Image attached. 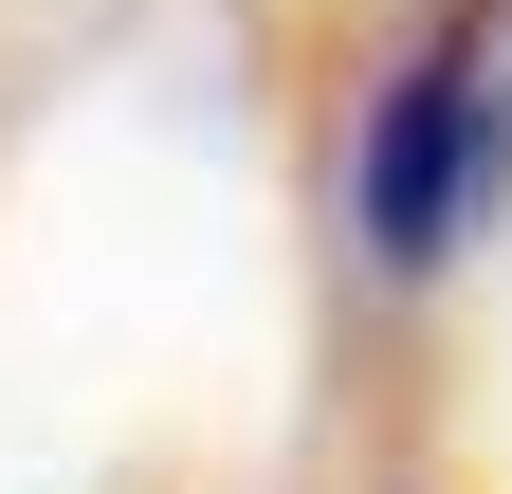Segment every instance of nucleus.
Here are the masks:
<instances>
[{
    "label": "nucleus",
    "mask_w": 512,
    "mask_h": 494,
    "mask_svg": "<svg viewBox=\"0 0 512 494\" xmlns=\"http://www.w3.org/2000/svg\"><path fill=\"white\" fill-rule=\"evenodd\" d=\"M348 220H366L384 275H439L512 220V0H439L384 55L366 147H348Z\"/></svg>",
    "instance_id": "nucleus-1"
}]
</instances>
